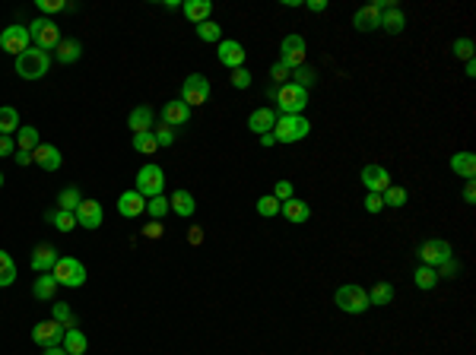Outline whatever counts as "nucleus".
<instances>
[{
	"instance_id": "obj_59",
	"label": "nucleus",
	"mask_w": 476,
	"mask_h": 355,
	"mask_svg": "<svg viewBox=\"0 0 476 355\" xmlns=\"http://www.w3.org/2000/svg\"><path fill=\"white\" fill-rule=\"evenodd\" d=\"M261 146H277V140H273V133H263V137H261Z\"/></svg>"
},
{
	"instance_id": "obj_16",
	"label": "nucleus",
	"mask_w": 476,
	"mask_h": 355,
	"mask_svg": "<svg viewBox=\"0 0 476 355\" xmlns=\"http://www.w3.org/2000/svg\"><path fill=\"white\" fill-rule=\"evenodd\" d=\"M219 64L229 67V70H238V67H245V48H241V42H232V38H222L219 42Z\"/></svg>"
},
{
	"instance_id": "obj_46",
	"label": "nucleus",
	"mask_w": 476,
	"mask_h": 355,
	"mask_svg": "<svg viewBox=\"0 0 476 355\" xmlns=\"http://www.w3.org/2000/svg\"><path fill=\"white\" fill-rule=\"evenodd\" d=\"M454 58L473 60V38H457V42H454Z\"/></svg>"
},
{
	"instance_id": "obj_11",
	"label": "nucleus",
	"mask_w": 476,
	"mask_h": 355,
	"mask_svg": "<svg viewBox=\"0 0 476 355\" xmlns=\"http://www.w3.org/2000/svg\"><path fill=\"white\" fill-rule=\"evenodd\" d=\"M0 48L10 51L13 58H19L25 48H32V38H29V29L25 25H7L0 32Z\"/></svg>"
},
{
	"instance_id": "obj_12",
	"label": "nucleus",
	"mask_w": 476,
	"mask_h": 355,
	"mask_svg": "<svg viewBox=\"0 0 476 355\" xmlns=\"http://www.w3.org/2000/svg\"><path fill=\"white\" fill-rule=\"evenodd\" d=\"M359 181L365 184L369 194H385V190L391 187V172H387L385 165H365L359 172Z\"/></svg>"
},
{
	"instance_id": "obj_17",
	"label": "nucleus",
	"mask_w": 476,
	"mask_h": 355,
	"mask_svg": "<svg viewBox=\"0 0 476 355\" xmlns=\"http://www.w3.org/2000/svg\"><path fill=\"white\" fill-rule=\"evenodd\" d=\"M277 111L273 108H257V111H251L248 115V130L257 133V137H263V133H270L273 124H277Z\"/></svg>"
},
{
	"instance_id": "obj_31",
	"label": "nucleus",
	"mask_w": 476,
	"mask_h": 355,
	"mask_svg": "<svg viewBox=\"0 0 476 355\" xmlns=\"http://www.w3.org/2000/svg\"><path fill=\"white\" fill-rule=\"evenodd\" d=\"M51 321H58L64 330H76V327H80V323H76V314L70 311L67 301H54V308H51Z\"/></svg>"
},
{
	"instance_id": "obj_45",
	"label": "nucleus",
	"mask_w": 476,
	"mask_h": 355,
	"mask_svg": "<svg viewBox=\"0 0 476 355\" xmlns=\"http://www.w3.org/2000/svg\"><path fill=\"white\" fill-rule=\"evenodd\" d=\"M273 197H277L279 203L292 200V197H296V184H292V181H277V187H273Z\"/></svg>"
},
{
	"instance_id": "obj_40",
	"label": "nucleus",
	"mask_w": 476,
	"mask_h": 355,
	"mask_svg": "<svg viewBox=\"0 0 476 355\" xmlns=\"http://www.w3.org/2000/svg\"><path fill=\"white\" fill-rule=\"evenodd\" d=\"M197 38H200V42H213V45H219V42H222V25H216L213 19H206V23H200V25H197Z\"/></svg>"
},
{
	"instance_id": "obj_36",
	"label": "nucleus",
	"mask_w": 476,
	"mask_h": 355,
	"mask_svg": "<svg viewBox=\"0 0 476 355\" xmlns=\"http://www.w3.org/2000/svg\"><path fill=\"white\" fill-rule=\"evenodd\" d=\"M13 282H17V264L7 251H0V289H7Z\"/></svg>"
},
{
	"instance_id": "obj_3",
	"label": "nucleus",
	"mask_w": 476,
	"mask_h": 355,
	"mask_svg": "<svg viewBox=\"0 0 476 355\" xmlns=\"http://www.w3.org/2000/svg\"><path fill=\"white\" fill-rule=\"evenodd\" d=\"M270 95L279 102V115H302L308 105V89L296 83H283L279 89H270Z\"/></svg>"
},
{
	"instance_id": "obj_13",
	"label": "nucleus",
	"mask_w": 476,
	"mask_h": 355,
	"mask_svg": "<svg viewBox=\"0 0 476 355\" xmlns=\"http://www.w3.org/2000/svg\"><path fill=\"white\" fill-rule=\"evenodd\" d=\"M64 327H61L58 321H41L32 327V343H39L41 349L48 346H61V339H64Z\"/></svg>"
},
{
	"instance_id": "obj_33",
	"label": "nucleus",
	"mask_w": 476,
	"mask_h": 355,
	"mask_svg": "<svg viewBox=\"0 0 476 355\" xmlns=\"http://www.w3.org/2000/svg\"><path fill=\"white\" fill-rule=\"evenodd\" d=\"M35 146H39V130L35 127H29V124H19V130H17V149L19 152H35Z\"/></svg>"
},
{
	"instance_id": "obj_44",
	"label": "nucleus",
	"mask_w": 476,
	"mask_h": 355,
	"mask_svg": "<svg viewBox=\"0 0 476 355\" xmlns=\"http://www.w3.org/2000/svg\"><path fill=\"white\" fill-rule=\"evenodd\" d=\"M255 207H257V213H261L263 219H270V216H279V200L273 197V194H267V197H261V200H257V203H255Z\"/></svg>"
},
{
	"instance_id": "obj_20",
	"label": "nucleus",
	"mask_w": 476,
	"mask_h": 355,
	"mask_svg": "<svg viewBox=\"0 0 476 355\" xmlns=\"http://www.w3.org/2000/svg\"><path fill=\"white\" fill-rule=\"evenodd\" d=\"M191 121V108L184 105L181 99H175V102H169V105L162 108V124H169L175 130V127H181V124H188Z\"/></svg>"
},
{
	"instance_id": "obj_61",
	"label": "nucleus",
	"mask_w": 476,
	"mask_h": 355,
	"mask_svg": "<svg viewBox=\"0 0 476 355\" xmlns=\"http://www.w3.org/2000/svg\"><path fill=\"white\" fill-rule=\"evenodd\" d=\"M0 187H3V172H0Z\"/></svg>"
},
{
	"instance_id": "obj_27",
	"label": "nucleus",
	"mask_w": 476,
	"mask_h": 355,
	"mask_svg": "<svg viewBox=\"0 0 476 355\" xmlns=\"http://www.w3.org/2000/svg\"><path fill=\"white\" fill-rule=\"evenodd\" d=\"M381 29H385L387 35H400L403 29H407V16H403L400 7H391L381 13Z\"/></svg>"
},
{
	"instance_id": "obj_23",
	"label": "nucleus",
	"mask_w": 476,
	"mask_h": 355,
	"mask_svg": "<svg viewBox=\"0 0 476 355\" xmlns=\"http://www.w3.org/2000/svg\"><path fill=\"white\" fill-rule=\"evenodd\" d=\"M58 264V248H51V244H39L32 254V270L35 273H51Z\"/></svg>"
},
{
	"instance_id": "obj_34",
	"label": "nucleus",
	"mask_w": 476,
	"mask_h": 355,
	"mask_svg": "<svg viewBox=\"0 0 476 355\" xmlns=\"http://www.w3.org/2000/svg\"><path fill=\"white\" fill-rule=\"evenodd\" d=\"M17 130H19V111L3 105L0 108V137H10V133H17Z\"/></svg>"
},
{
	"instance_id": "obj_22",
	"label": "nucleus",
	"mask_w": 476,
	"mask_h": 355,
	"mask_svg": "<svg viewBox=\"0 0 476 355\" xmlns=\"http://www.w3.org/2000/svg\"><path fill=\"white\" fill-rule=\"evenodd\" d=\"M169 207H172V213H178L181 219H191L194 209H197V203H194V194H191V190H175L172 197H169Z\"/></svg>"
},
{
	"instance_id": "obj_7",
	"label": "nucleus",
	"mask_w": 476,
	"mask_h": 355,
	"mask_svg": "<svg viewBox=\"0 0 476 355\" xmlns=\"http://www.w3.org/2000/svg\"><path fill=\"white\" fill-rule=\"evenodd\" d=\"M165 187V172L156 165V162H149V165H143L137 172V184H133V190H137L143 200L149 197H159Z\"/></svg>"
},
{
	"instance_id": "obj_39",
	"label": "nucleus",
	"mask_w": 476,
	"mask_h": 355,
	"mask_svg": "<svg viewBox=\"0 0 476 355\" xmlns=\"http://www.w3.org/2000/svg\"><path fill=\"white\" fill-rule=\"evenodd\" d=\"M131 146L137 149V152H143V156H149V152L159 149V143H156V137H153V130H147V133H133Z\"/></svg>"
},
{
	"instance_id": "obj_10",
	"label": "nucleus",
	"mask_w": 476,
	"mask_h": 355,
	"mask_svg": "<svg viewBox=\"0 0 476 355\" xmlns=\"http://www.w3.org/2000/svg\"><path fill=\"white\" fill-rule=\"evenodd\" d=\"M448 257H454V248H451V241H444V238H429L426 244L419 248L422 266H432V270H435L438 264H444Z\"/></svg>"
},
{
	"instance_id": "obj_21",
	"label": "nucleus",
	"mask_w": 476,
	"mask_h": 355,
	"mask_svg": "<svg viewBox=\"0 0 476 355\" xmlns=\"http://www.w3.org/2000/svg\"><path fill=\"white\" fill-rule=\"evenodd\" d=\"M353 25H356V32H375V29H381V13L369 3V7H362L353 13Z\"/></svg>"
},
{
	"instance_id": "obj_35",
	"label": "nucleus",
	"mask_w": 476,
	"mask_h": 355,
	"mask_svg": "<svg viewBox=\"0 0 476 355\" xmlns=\"http://www.w3.org/2000/svg\"><path fill=\"white\" fill-rule=\"evenodd\" d=\"M413 282H416L422 292H432L438 286V273L432 270V266H422V264H419L416 273H413Z\"/></svg>"
},
{
	"instance_id": "obj_43",
	"label": "nucleus",
	"mask_w": 476,
	"mask_h": 355,
	"mask_svg": "<svg viewBox=\"0 0 476 355\" xmlns=\"http://www.w3.org/2000/svg\"><path fill=\"white\" fill-rule=\"evenodd\" d=\"M381 200H385V207H403V203H407V187L391 184V187L381 194Z\"/></svg>"
},
{
	"instance_id": "obj_1",
	"label": "nucleus",
	"mask_w": 476,
	"mask_h": 355,
	"mask_svg": "<svg viewBox=\"0 0 476 355\" xmlns=\"http://www.w3.org/2000/svg\"><path fill=\"white\" fill-rule=\"evenodd\" d=\"M273 140L277 143H299L312 133V124L305 115H279L277 124H273Z\"/></svg>"
},
{
	"instance_id": "obj_6",
	"label": "nucleus",
	"mask_w": 476,
	"mask_h": 355,
	"mask_svg": "<svg viewBox=\"0 0 476 355\" xmlns=\"http://www.w3.org/2000/svg\"><path fill=\"white\" fill-rule=\"evenodd\" d=\"M48 67H51V54H45L39 48H25L17 58V73L23 80H41L48 73Z\"/></svg>"
},
{
	"instance_id": "obj_2",
	"label": "nucleus",
	"mask_w": 476,
	"mask_h": 355,
	"mask_svg": "<svg viewBox=\"0 0 476 355\" xmlns=\"http://www.w3.org/2000/svg\"><path fill=\"white\" fill-rule=\"evenodd\" d=\"M29 38H32V48H39V51H54L61 45V29L54 25V19H48V16H39V19H32L29 23Z\"/></svg>"
},
{
	"instance_id": "obj_29",
	"label": "nucleus",
	"mask_w": 476,
	"mask_h": 355,
	"mask_svg": "<svg viewBox=\"0 0 476 355\" xmlns=\"http://www.w3.org/2000/svg\"><path fill=\"white\" fill-rule=\"evenodd\" d=\"M61 346H64L67 355H83L86 349H89V339H86V333L76 327V330H67L64 339H61Z\"/></svg>"
},
{
	"instance_id": "obj_51",
	"label": "nucleus",
	"mask_w": 476,
	"mask_h": 355,
	"mask_svg": "<svg viewBox=\"0 0 476 355\" xmlns=\"http://www.w3.org/2000/svg\"><path fill=\"white\" fill-rule=\"evenodd\" d=\"M435 273H438V279H442V276H457V273H460V264L454 260V257H448L444 264L435 266Z\"/></svg>"
},
{
	"instance_id": "obj_30",
	"label": "nucleus",
	"mask_w": 476,
	"mask_h": 355,
	"mask_svg": "<svg viewBox=\"0 0 476 355\" xmlns=\"http://www.w3.org/2000/svg\"><path fill=\"white\" fill-rule=\"evenodd\" d=\"M80 54H83V45L74 42V38H61V45L54 48V58L61 64H74V60H80Z\"/></svg>"
},
{
	"instance_id": "obj_4",
	"label": "nucleus",
	"mask_w": 476,
	"mask_h": 355,
	"mask_svg": "<svg viewBox=\"0 0 476 355\" xmlns=\"http://www.w3.org/2000/svg\"><path fill=\"white\" fill-rule=\"evenodd\" d=\"M334 305H337L343 314H365L371 308L369 305V292L362 289V286H356V282L340 286L337 295H334Z\"/></svg>"
},
{
	"instance_id": "obj_14",
	"label": "nucleus",
	"mask_w": 476,
	"mask_h": 355,
	"mask_svg": "<svg viewBox=\"0 0 476 355\" xmlns=\"http://www.w3.org/2000/svg\"><path fill=\"white\" fill-rule=\"evenodd\" d=\"M102 219H105V213H102L99 200H83L76 207V225L80 229H102Z\"/></svg>"
},
{
	"instance_id": "obj_56",
	"label": "nucleus",
	"mask_w": 476,
	"mask_h": 355,
	"mask_svg": "<svg viewBox=\"0 0 476 355\" xmlns=\"http://www.w3.org/2000/svg\"><path fill=\"white\" fill-rule=\"evenodd\" d=\"M464 200H467V203H476V184H473V178H470L467 187H464Z\"/></svg>"
},
{
	"instance_id": "obj_52",
	"label": "nucleus",
	"mask_w": 476,
	"mask_h": 355,
	"mask_svg": "<svg viewBox=\"0 0 476 355\" xmlns=\"http://www.w3.org/2000/svg\"><path fill=\"white\" fill-rule=\"evenodd\" d=\"M143 235H147V238H162V235H165V225L159 222V219H153L149 225H143Z\"/></svg>"
},
{
	"instance_id": "obj_54",
	"label": "nucleus",
	"mask_w": 476,
	"mask_h": 355,
	"mask_svg": "<svg viewBox=\"0 0 476 355\" xmlns=\"http://www.w3.org/2000/svg\"><path fill=\"white\" fill-rule=\"evenodd\" d=\"M10 152H17V140L13 137H0V159L10 156Z\"/></svg>"
},
{
	"instance_id": "obj_9",
	"label": "nucleus",
	"mask_w": 476,
	"mask_h": 355,
	"mask_svg": "<svg viewBox=\"0 0 476 355\" xmlns=\"http://www.w3.org/2000/svg\"><path fill=\"white\" fill-rule=\"evenodd\" d=\"M305 51H308V45H305V35H286L283 42H279V64H286L289 70H296V67L305 64Z\"/></svg>"
},
{
	"instance_id": "obj_42",
	"label": "nucleus",
	"mask_w": 476,
	"mask_h": 355,
	"mask_svg": "<svg viewBox=\"0 0 476 355\" xmlns=\"http://www.w3.org/2000/svg\"><path fill=\"white\" fill-rule=\"evenodd\" d=\"M314 80H318V73H314V67H308V64H302V67H296V70H292V83L302 86V89H308Z\"/></svg>"
},
{
	"instance_id": "obj_26",
	"label": "nucleus",
	"mask_w": 476,
	"mask_h": 355,
	"mask_svg": "<svg viewBox=\"0 0 476 355\" xmlns=\"http://www.w3.org/2000/svg\"><path fill=\"white\" fill-rule=\"evenodd\" d=\"M451 172L460 174V178H476V156L473 152H454L451 156Z\"/></svg>"
},
{
	"instance_id": "obj_28",
	"label": "nucleus",
	"mask_w": 476,
	"mask_h": 355,
	"mask_svg": "<svg viewBox=\"0 0 476 355\" xmlns=\"http://www.w3.org/2000/svg\"><path fill=\"white\" fill-rule=\"evenodd\" d=\"M32 295L39 298V301H54V295H58V282H54L51 273H39V279H35V286H32Z\"/></svg>"
},
{
	"instance_id": "obj_50",
	"label": "nucleus",
	"mask_w": 476,
	"mask_h": 355,
	"mask_svg": "<svg viewBox=\"0 0 476 355\" xmlns=\"http://www.w3.org/2000/svg\"><path fill=\"white\" fill-rule=\"evenodd\" d=\"M232 86H235V89H248V86H251V73H248L245 67H238V70H232Z\"/></svg>"
},
{
	"instance_id": "obj_41",
	"label": "nucleus",
	"mask_w": 476,
	"mask_h": 355,
	"mask_svg": "<svg viewBox=\"0 0 476 355\" xmlns=\"http://www.w3.org/2000/svg\"><path fill=\"white\" fill-rule=\"evenodd\" d=\"M147 213L153 216V219H159V222H162V216L172 213V207H169V197H162V194H159V197H149L147 200Z\"/></svg>"
},
{
	"instance_id": "obj_25",
	"label": "nucleus",
	"mask_w": 476,
	"mask_h": 355,
	"mask_svg": "<svg viewBox=\"0 0 476 355\" xmlns=\"http://www.w3.org/2000/svg\"><path fill=\"white\" fill-rule=\"evenodd\" d=\"M127 127H131L133 133H147V130H153V108H147V105H137L127 115Z\"/></svg>"
},
{
	"instance_id": "obj_57",
	"label": "nucleus",
	"mask_w": 476,
	"mask_h": 355,
	"mask_svg": "<svg viewBox=\"0 0 476 355\" xmlns=\"http://www.w3.org/2000/svg\"><path fill=\"white\" fill-rule=\"evenodd\" d=\"M305 7L312 10V13H321V10H327V3L324 0H305Z\"/></svg>"
},
{
	"instance_id": "obj_18",
	"label": "nucleus",
	"mask_w": 476,
	"mask_h": 355,
	"mask_svg": "<svg viewBox=\"0 0 476 355\" xmlns=\"http://www.w3.org/2000/svg\"><path fill=\"white\" fill-rule=\"evenodd\" d=\"M118 213L124 219H137L140 213H147V200L140 197L137 190H124L121 197H118Z\"/></svg>"
},
{
	"instance_id": "obj_58",
	"label": "nucleus",
	"mask_w": 476,
	"mask_h": 355,
	"mask_svg": "<svg viewBox=\"0 0 476 355\" xmlns=\"http://www.w3.org/2000/svg\"><path fill=\"white\" fill-rule=\"evenodd\" d=\"M17 165H32V152H17Z\"/></svg>"
},
{
	"instance_id": "obj_38",
	"label": "nucleus",
	"mask_w": 476,
	"mask_h": 355,
	"mask_svg": "<svg viewBox=\"0 0 476 355\" xmlns=\"http://www.w3.org/2000/svg\"><path fill=\"white\" fill-rule=\"evenodd\" d=\"M83 203V194L76 187H64L58 194V209H67V213H76V207Z\"/></svg>"
},
{
	"instance_id": "obj_8",
	"label": "nucleus",
	"mask_w": 476,
	"mask_h": 355,
	"mask_svg": "<svg viewBox=\"0 0 476 355\" xmlns=\"http://www.w3.org/2000/svg\"><path fill=\"white\" fill-rule=\"evenodd\" d=\"M181 102L188 108L210 102V80H206L204 73H191L188 80L181 83Z\"/></svg>"
},
{
	"instance_id": "obj_60",
	"label": "nucleus",
	"mask_w": 476,
	"mask_h": 355,
	"mask_svg": "<svg viewBox=\"0 0 476 355\" xmlns=\"http://www.w3.org/2000/svg\"><path fill=\"white\" fill-rule=\"evenodd\" d=\"M45 355H67V352H64V346H48Z\"/></svg>"
},
{
	"instance_id": "obj_53",
	"label": "nucleus",
	"mask_w": 476,
	"mask_h": 355,
	"mask_svg": "<svg viewBox=\"0 0 476 355\" xmlns=\"http://www.w3.org/2000/svg\"><path fill=\"white\" fill-rule=\"evenodd\" d=\"M381 207H385L381 194H369V197H365V213H381Z\"/></svg>"
},
{
	"instance_id": "obj_48",
	"label": "nucleus",
	"mask_w": 476,
	"mask_h": 355,
	"mask_svg": "<svg viewBox=\"0 0 476 355\" xmlns=\"http://www.w3.org/2000/svg\"><path fill=\"white\" fill-rule=\"evenodd\" d=\"M153 137H156L159 146H172V143H175V130L169 124H159L156 130H153Z\"/></svg>"
},
{
	"instance_id": "obj_15",
	"label": "nucleus",
	"mask_w": 476,
	"mask_h": 355,
	"mask_svg": "<svg viewBox=\"0 0 476 355\" xmlns=\"http://www.w3.org/2000/svg\"><path fill=\"white\" fill-rule=\"evenodd\" d=\"M32 162L41 168V172H58L64 165V159H61V149L51 146V143H39L32 152Z\"/></svg>"
},
{
	"instance_id": "obj_55",
	"label": "nucleus",
	"mask_w": 476,
	"mask_h": 355,
	"mask_svg": "<svg viewBox=\"0 0 476 355\" xmlns=\"http://www.w3.org/2000/svg\"><path fill=\"white\" fill-rule=\"evenodd\" d=\"M188 241H191V244H200V241H204V229H200V225H191Z\"/></svg>"
},
{
	"instance_id": "obj_5",
	"label": "nucleus",
	"mask_w": 476,
	"mask_h": 355,
	"mask_svg": "<svg viewBox=\"0 0 476 355\" xmlns=\"http://www.w3.org/2000/svg\"><path fill=\"white\" fill-rule=\"evenodd\" d=\"M51 276H54L58 286H67V289H80V286H86V266H83L76 257H58V264H54Z\"/></svg>"
},
{
	"instance_id": "obj_47",
	"label": "nucleus",
	"mask_w": 476,
	"mask_h": 355,
	"mask_svg": "<svg viewBox=\"0 0 476 355\" xmlns=\"http://www.w3.org/2000/svg\"><path fill=\"white\" fill-rule=\"evenodd\" d=\"M39 10L45 13V16L51 19V13H61V10H70V3H64V0H39Z\"/></svg>"
},
{
	"instance_id": "obj_37",
	"label": "nucleus",
	"mask_w": 476,
	"mask_h": 355,
	"mask_svg": "<svg viewBox=\"0 0 476 355\" xmlns=\"http://www.w3.org/2000/svg\"><path fill=\"white\" fill-rule=\"evenodd\" d=\"M394 301V286L391 282H378L375 289L369 292V305H378V308H385Z\"/></svg>"
},
{
	"instance_id": "obj_49",
	"label": "nucleus",
	"mask_w": 476,
	"mask_h": 355,
	"mask_svg": "<svg viewBox=\"0 0 476 355\" xmlns=\"http://www.w3.org/2000/svg\"><path fill=\"white\" fill-rule=\"evenodd\" d=\"M270 76H273V83L283 86V83H289V80H292V70H289L286 64H279V60H277V64L270 67Z\"/></svg>"
},
{
	"instance_id": "obj_32",
	"label": "nucleus",
	"mask_w": 476,
	"mask_h": 355,
	"mask_svg": "<svg viewBox=\"0 0 476 355\" xmlns=\"http://www.w3.org/2000/svg\"><path fill=\"white\" fill-rule=\"evenodd\" d=\"M45 219H48L58 231H74L76 229V213H67V209H48Z\"/></svg>"
},
{
	"instance_id": "obj_24",
	"label": "nucleus",
	"mask_w": 476,
	"mask_h": 355,
	"mask_svg": "<svg viewBox=\"0 0 476 355\" xmlns=\"http://www.w3.org/2000/svg\"><path fill=\"white\" fill-rule=\"evenodd\" d=\"M181 10H184V16H188L191 23L200 25V23H206V19H210V13H213V3H210V0H184V3H181Z\"/></svg>"
},
{
	"instance_id": "obj_19",
	"label": "nucleus",
	"mask_w": 476,
	"mask_h": 355,
	"mask_svg": "<svg viewBox=\"0 0 476 355\" xmlns=\"http://www.w3.org/2000/svg\"><path fill=\"white\" fill-rule=\"evenodd\" d=\"M279 213L286 216L292 225H305L308 219H312V207H308L305 200H299V197L286 200V203H279Z\"/></svg>"
}]
</instances>
